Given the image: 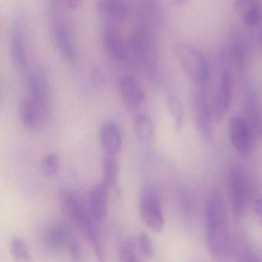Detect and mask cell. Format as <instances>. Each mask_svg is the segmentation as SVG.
Listing matches in <instances>:
<instances>
[{"label": "cell", "mask_w": 262, "mask_h": 262, "mask_svg": "<svg viewBox=\"0 0 262 262\" xmlns=\"http://www.w3.org/2000/svg\"><path fill=\"white\" fill-rule=\"evenodd\" d=\"M121 97L128 106L136 108L143 103L146 95L142 85L133 76H125L119 82Z\"/></svg>", "instance_id": "15"}, {"label": "cell", "mask_w": 262, "mask_h": 262, "mask_svg": "<svg viewBox=\"0 0 262 262\" xmlns=\"http://www.w3.org/2000/svg\"><path fill=\"white\" fill-rule=\"evenodd\" d=\"M234 57L236 65L239 68H243L245 63V48L242 41H237L234 44Z\"/></svg>", "instance_id": "28"}, {"label": "cell", "mask_w": 262, "mask_h": 262, "mask_svg": "<svg viewBox=\"0 0 262 262\" xmlns=\"http://www.w3.org/2000/svg\"><path fill=\"white\" fill-rule=\"evenodd\" d=\"M67 251L70 258L74 260V261H79V260H80L81 258H82V248H81L80 243H79V241H78L76 237H75V238L72 241Z\"/></svg>", "instance_id": "29"}, {"label": "cell", "mask_w": 262, "mask_h": 262, "mask_svg": "<svg viewBox=\"0 0 262 262\" xmlns=\"http://www.w3.org/2000/svg\"><path fill=\"white\" fill-rule=\"evenodd\" d=\"M242 262H257L256 260H254V259L251 258H245L242 260Z\"/></svg>", "instance_id": "33"}, {"label": "cell", "mask_w": 262, "mask_h": 262, "mask_svg": "<svg viewBox=\"0 0 262 262\" xmlns=\"http://www.w3.org/2000/svg\"><path fill=\"white\" fill-rule=\"evenodd\" d=\"M133 129L139 142L148 143L154 136V127L151 119L145 114H139L133 121Z\"/></svg>", "instance_id": "21"}, {"label": "cell", "mask_w": 262, "mask_h": 262, "mask_svg": "<svg viewBox=\"0 0 262 262\" xmlns=\"http://www.w3.org/2000/svg\"><path fill=\"white\" fill-rule=\"evenodd\" d=\"M207 246L214 262H228L232 251L231 231L223 195L212 190L206 206Z\"/></svg>", "instance_id": "1"}, {"label": "cell", "mask_w": 262, "mask_h": 262, "mask_svg": "<svg viewBox=\"0 0 262 262\" xmlns=\"http://www.w3.org/2000/svg\"><path fill=\"white\" fill-rule=\"evenodd\" d=\"M119 171V163L116 160V156L105 154L102 159V181L110 188L116 189L117 188Z\"/></svg>", "instance_id": "22"}, {"label": "cell", "mask_w": 262, "mask_h": 262, "mask_svg": "<svg viewBox=\"0 0 262 262\" xmlns=\"http://www.w3.org/2000/svg\"><path fill=\"white\" fill-rule=\"evenodd\" d=\"M235 8L242 13L244 22L249 27H255L262 21V7L256 1H237Z\"/></svg>", "instance_id": "19"}, {"label": "cell", "mask_w": 262, "mask_h": 262, "mask_svg": "<svg viewBox=\"0 0 262 262\" xmlns=\"http://www.w3.org/2000/svg\"><path fill=\"white\" fill-rule=\"evenodd\" d=\"M230 201L236 219L243 217L249 200V182L246 172L240 167H234L229 174Z\"/></svg>", "instance_id": "6"}, {"label": "cell", "mask_w": 262, "mask_h": 262, "mask_svg": "<svg viewBox=\"0 0 262 262\" xmlns=\"http://www.w3.org/2000/svg\"><path fill=\"white\" fill-rule=\"evenodd\" d=\"M176 57L186 76L197 85H202L208 77V66L202 52L186 43L178 44Z\"/></svg>", "instance_id": "4"}, {"label": "cell", "mask_w": 262, "mask_h": 262, "mask_svg": "<svg viewBox=\"0 0 262 262\" xmlns=\"http://www.w3.org/2000/svg\"><path fill=\"white\" fill-rule=\"evenodd\" d=\"M104 47L108 56L118 62H124L129 56L128 43L121 34L120 28L111 26H102Z\"/></svg>", "instance_id": "9"}, {"label": "cell", "mask_w": 262, "mask_h": 262, "mask_svg": "<svg viewBox=\"0 0 262 262\" xmlns=\"http://www.w3.org/2000/svg\"><path fill=\"white\" fill-rule=\"evenodd\" d=\"M68 9L62 1H50L48 6L49 19L52 32L58 48L70 61L76 57L74 35Z\"/></svg>", "instance_id": "3"}, {"label": "cell", "mask_w": 262, "mask_h": 262, "mask_svg": "<svg viewBox=\"0 0 262 262\" xmlns=\"http://www.w3.org/2000/svg\"><path fill=\"white\" fill-rule=\"evenodd\" d=\"M19 110L23 123L30 129H39L48 121L50 110L38 105L30 96L20 101Z\"/></svg>", "instance_id": "10"}, {"label": "cell", "mask_w": 262, "mask_h": 262, "mask_svg": "<svg viewBox=\"0 0 262 262\" xmlns=\"http://www.w3.org/2000/svg\"><path fill=\"white\" fill-rule=\"evenodd\" d=\"M111 189L103 181L92 188L90 194V209L94 220L102 222L108 214V191Z\"/></svg>", "instance_id": "14"}, {"label": "cell", "mask_w": 262, "mask_h": 262, "mask_svg": "<svg viewBox=\"0 0 262 262\" xmlns=\"http://www.w3.org/2000/svg\"><path fill=\"white\" fill-rule=\"evenodd\" d=\"M137 247L145 257H150L153 255L154 248H153L152 242L145 233L139 234L137 239Z\"/></svg>", "instance_id": "27"}, {"label": "cell", "mask_w": 262, "mask_h": 262, "mask_svg": "<svg viewBox=\"0 0 262 262\" xmlns=\"http://www.w3.org/2000/svg\"><path fill=\"white\" fill-rule=\"evenodd\" d=\"M139 212L145 225L155 232H161L165 225L162 199L156 188L148 187L139 198Z\"/></svg>", "instance_id": "5"}, {"label": "cell", "mask_w": 262, "mask_h": 262, "mask_svg": "<svg viewBox=\"0 0 262 262\" xmlns=\"http://www.w3.org/2000/svg\"><path fill=\"white\" fill-rule=\"evenodd\" d=\"M62 3L67 9H75L77 8L82 4V1L80 0H66V1H62Z\"/></svg>", "instance_id": "32"}, {"label": "cell", "mask_w": 262, "mask_h": 262, "mask_svg": "<svg viewBox=\"0 0 262 262\" xmlns=\"http://www.w3.org/2000/svg\"><path fill=\"white\" fill-rule=\"evenodd\" d=\"M90 77H91L92 82L95 86H102L103 85V75H102V71L98 67H94V68L92 69Z\"/></svg>", "instance_id": "30"}, {"label": "cell", "mask_w": 262, "mask_h": 262, "mask_svg": "<svg viewBox=\"0 0 262 262\" xmlns=\"http://www.w3.org/2000/svg\"><path fill=\"white\" fill-rule=\"evenodd\" d=\"M229 136L231 144L238 152L247 154L254 147V133L245 119L233 116L230 119Z\"/></svg>", "instance_id": "8"}, {"label": "cell", "mask_w": 262, "mask_h": 262, "mask_svg": "<svg viewBox=\"0 0 262 262\" xmlns=\"http://www.w3.org/2000/svg\"><path fill=\"white\" fill-rule=\"evenodd\" d=\"M10 53L14 65L20 70L27 67L24 31L20 24H15L10 36Z\"/></svg>", "instance_id": "18"}, {"label": "cell", "mask_w": 262, "mask_h": 262, "mask_svg": "<svg viewBox=\"0 0 262 262\" xmlns=\"http://www.w3.org/2000/svg\"><path fill=\"white\" fill-rule=\"evenodd\" d=\"M254 211H255L256 215L258 219L259 222L262 225V199L259 198L256 200L254 204Z\"/></svg>", "instance_id": "31"}, {"label": "cell", "mask_w": 262, "mask_h": 262, "mask_svg": "<svg viewBox=\"0 0 262 262\" xmlns=\"http://www.w3.org/2000/svg\"><path fill=\"white\" fill-rule=\"evenodd\" d=\"M59 202L66 215L79 228L90 242L99 262L105 261V254L97 227L81 201L73 192L60 190Z\"/></svg>", "instance_id": "2"}, {"label": "cell", "mask_w": 262, "mask_h": 262, "mask_svg": "<svg viewBox=\"0 0 262 262\" xmlns=\"http://www.w3.org/2000/svg\"><path fill=\"white\" fill-rule=\"evenodd\" d=\"M96 9L102 26L119 27L124 24L129 13V5L122 0H100Z\"/></svg>", "instance_id": "7"}, {"label": "cell", "mask_w": 262, "mask_h": 262, "mask_svg": "<svg viewBox=\"0 0 262 262\" xmlns=\"http://www.w3.org/2000/svg\"><path fill=\"white\" fill-rule=\"evenodd\" d=\"M231 78L229 73H224L221 78L219 90L214 102V119L220 121L229 108L231 99Z\"/></svg>", "instance_id": "17"}, {"label": "cell", "mask_w": 262, "mask_h": 262, "mask_svg": "<svg viewBox=\"0 0 262 262\" xmlns=\"http://www.w3.org/2000/svg\"><path fill=\"white\" fill-rule=\"evenodd\" d=\"M30 97L35 102L50 110V90L48 82L42 70L35 67L29 70L27 76Z\"/></svg>", "instance_id": "12"}, {"label": "cell", "mask_w": 262, "mask_h": 262, "mask_svg": "<svg viewBox=\"0 0 262 262\" xmlns=\"http://www.w3.org/2000/svg\"><path fill=\"white\" fill-rule=\"evenodd\" d=\"M136 241L129 240L125 242L119 251V262H140L136 255Z\"/></svg>", "instance_id": "26"}, {"label": "cell", "mask_w": 262, "mask_h": 262, "mask_svg": "<svg viewBox=\"0 0 262 262\" xmlns=\"http://www.w3.org/2000/svg\"><path fill=\"white\" fill-rule=\"evenodd\" d=\"M10 251L16 262H32L31 254L27 242L21 237H13L10 242Z\"/></svg>", "instance_id": "23"}, {"label": "cell", "mask_w": 262, "mask_h": 262, "mask_svg": "<svg viewBox=\"0 0 262 262\" xmlns=\"http://www.w3.org/2000/svg\"><path fill=\"white\" fill-rule=\"evenodd\" d=\"M72 230L60 222L50 225L44 231L42 241L45 246L52 251H67L72 241L75 238Z\"/></svg>", "instance_id": "11"}, {"label": "cell", "mask_w": 262, "mask_h": 262, "mask_svg": "<svg viewBox=\"0 0 262 262\" xmlns=\"http://www.w3.org/2000/svg\"><path fill=\"white\" fill-rule=\"evenodd\" d=\"M167 104L174 121V128L179 131L182 129L184 124V115L182 105L174 96H168Z\"/></svg>", "instance_id": "24"}, {"label": "cell", "mask_w": 262, "mask_h": 262, "mask_svg": "<svg viewBox=\"0 0 262 262\" xmlns=\"http://www.w3.org/2000/svg\"><path fill=\"white\" fill-rule=\"evenodd\" d=\"M247 122L254 136L262 139V105L257 98L250 97L246 103Z\"/></svg>", "instance_id": "20"}, {"label": "cell", "mask_w": 262, "mask_h": 262, "mask_svg": "<svg viewBox=\"0 0 262 262\" xmlns=\"http://www.w3.org/2000/svg\"><path fill=\"white\" fill-rule=\"evenodd\" d=\"M60 160L59 157L55 153H50L46 156L41 165L42 174L47 177H53L57 174L59 169Z\"/></svg>", "instance_id": "25"}, {"label": "cell", "mask_w": 262, "mask_h": 262, "mask_svg": "<svg viewBox=\"0 0 262 262\" xmlns=\"http://www.w3.org/2000/svg\"><path fill=\"white\" fill-rule=\"evenodd\" d=\"M99 139L105 154L116 156L122 150V133L114 121L108 120L102 124L99 130Z\"/></svg>", "instance_id": "13"}, {"label": "cell", "mask_w": 262, "mask_h": 262, "mask_svg": "<svg viewBox=\"0 0 262 262\" xmlns=\"http://www.w3.org/2000/svg\"><path fill=\"white\" fill-rule=\"evenodd\" d=\"M261 41H262V34H261Z\"/></svg>", "instance_id": "34"}, {"label": "cell", "mask_w": 262, "mask_h": 262, "mask_svg": "<svg viewBox=\"0 0 262 262\" xmlns=\"http://www.w3.org/2000/svg\"><path fill=\"white\" fill-rule=\"evenodd\" d=\"M196 119L199 130L205 137L211 136V115L208 105V96L205 90H198L194 96Z\"/></svg>", "instance_id": "16"}]
</instances>
